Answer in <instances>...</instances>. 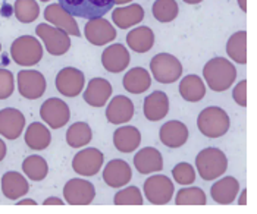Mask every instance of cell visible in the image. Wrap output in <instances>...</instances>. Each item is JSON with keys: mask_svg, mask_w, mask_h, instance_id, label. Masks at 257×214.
<instances>
[{"mask_svg": "<svg viewBox=\"0 0 257 214\" xmlns=\"http://www.w3.org/2000/svg\"><path fill=\"white\" fill-rule=\"evenodd\" d=\"M206 202H207V196L204 191L197 186L182 188L175 196V204L178 205H204Z\"/></svg>", "mask_w": 257, "mask_h": 214, "instance_id": "37", "label": "cell"}, {"mask_svg": "<svg viewBox=\"0 0 257 214\" xmlns=\"http://www.w3.org/2000/svg\"><path fill=\"white\" fill-rule=\"evenodd\" d=\"M37 202L33 198H21L20 201L17 202V205H36Z\"/></svg>", "mask_w": 257, "mask_h": 214, "instance_id": "44", "label": "cell"}, {"mask_svg": "<svg viewBox=\"0 0 257 214\" xmlns=\"http://www.w3.org/2000/svg\"><path fill=\"white\" fill-rule=\"evenodd\" d=\"M0 188H2V194L12 201L21 199L30 191V185H28V180L25 179V176L21 175L20 172H15V170L6 172L2 176Z\"/></svg>", "mask_w": 257, "mask_h": 214, "instance_id": "24", "label": "cell"}, {"mask_svg": "<svg viewBox=\"0 0 257 214\" xmlns=\"http://www.w3.org/2000/svg\"><path fill=\"white\" fill-rule=\"evenodd\" d=\"M22 172L28 179L34 182H40L49 175V164L44 157L37 156V154L28 156L22 161Z\"/></svg>", "mask_w": 257, "mask_h": 214, "instance_id": "34", "label": "cell"}, {"mask_svg": "<svg viewBox=\"0 0 257 214\" xmlns=\"http://www.w3.org/2000/svg\"><path fill=\"white\" fill-rule=\"evenodd\" d=\"M144 9L140 5H130L118 8L112 14V20L120 30H126L130 27H134L144 20Z\"/></svg>", "mask_w": 257, "mask_h": 214, "instance_id": "31", "label": "cell"}, {"mask_svg": "<svg viewBox=\"0 0 257 214\" xmlns=\"http://www.w3.org/2000/svg\"><path fill=\"white\" fill-rule=\"evenodd\" d=\"M113 144H115V148L120 153H125V154L133 153L141 144V132L136 126H131V125L120 126L113 132Z\"/></svg>", "mask_w": 257, "mask_h": 214, "instance_id": "26", "label": "cell"}, {"mask_svg": "<svg viewBox=\"0 0 257 214\" xmlns=\"http://www.w3.org/2000/svg\"><path fill=\"white\" fill-rule=\"evenodd\" d=\"M40 117L47 125V128L59 129L65 126L71 119V110L69 106L60 100V98L52 97L46 100L40 107Z\"/></svg>", "mask_w": 257, "mask_h": 214, "instance_id": "10", "label": "cell"}, {"mask_svg": "<svg viewBox=\"0 0 257 214\" xmlns=\"http://www.w3.org/2000/svg\"><path fill=\"white\" fill-rule=\"evenodd\" d=\"M130 2H133V0H115L113 3L115 5H125V3H130Z\"/></svg>", "mask_w": 257, "mask_h": 214, "instance_id": "48", "label": "cell"}, {"mask_svg": "<svg viewBox=\"0 0 257 214\" xmlns=\"http://www.w3.org/2000/svg\"><path fill=\"white\" fill-rule=\"evenodd\" d=\"M84 33H85V39L88 40V43H91L94 46H104L116 39V30L104 18L88 21L84 28Z\"/></svg>", "mask_w": 257, "mask_h": 214, "instance_id": "18", "label": "cell"}, {"mask_svg": "<svg viewBox=\"0 0 257 214\" xmlns=\"http://www.w3.org/2000/svg\"><path fill=\"white\" fill-rule=\"evenodd\" d=\"M104 156L103 153L94 148V147H87L79 150L78 153L72 158V169L77 175L91 177L96 176L103 167Z\"/></svg>", "mask_w": 257, "mask_h": 214, "instance_id": "11", "label": "cell"}, {"mask_svg": "<svg viewBox=\"0 0 257 214\" xmlns=\"http://www.w3.org/2000/svg\"><path fill=\"white\" fill-rule=\"evenodd\" d=\"M14 14L22 24H31L39 18V3L36 0H17L14 5Z\"/></svg>", "mask_w": 257, "mask_h": 214, "instance_id": "35", "label": "cell"}, {"mask_svg": "<svg viewBox=\"0 0 257 214\" xmlns=\"http://www.w3.org/2000/svg\"><path fill=\"white\" fill-rule=\"evenodd\" d=\"M36 34L43 40L47 52L52 56H62L71 49L69 36L56 27H50L47 24H39L36 28Z\"/></svg>", "mask_w": 257, "mask_h": 214, "instance_id": "9", "label": "cell"}, {"mask_svg": "<svg viewBox=\"0 0 257 214\" xmlns=\"http://www.w3.org/2000/svg\"><path fill=\"white\" fill-rule=\"evenodd\" d=\"M190 131L185 123L179 120H169L160 126L159 138L160 142L168 148H181L188 141Z\"/></svg>", "mask_w": 257, "mask_h": 214, "instance_id": "16", "label": "cell"}, {"mask_svg": "<svg viewBox=\"0 0 257 214\" xmlns=\"http://www.w3.org/2000/svg\"><path fill=\"white\" fill-rule=\"evenodd\" d=\"M112 84L104 78H93L84 90V101L91 107H103L112 96Z\"/></svg>", "mask_w": 257, "mask_h": 214, "instance_id": "19", "label": "cell"}, {"mask_svg": "<svg viewBox=\"0 0 257 214\" xmlns=\"http://www.w3.org/2000/svg\"><path fill=\"white\" fill-rule=\"evenodd\" d=\"M25 116L24 113L14 109L6 107L0 110V135L6 139H18L25 129Z\"/></svg>", "mask_w": 257, "mask_h": 214, "instance_id": "15", "label": "cell"}, {"mask_svg": "<svg viewBox=\"0 0 257 214\" xmlns=\"http://www.w3.org/2000/svg\"><path fill=\"white\" fill-rule=\"evenodd\" d=\"M237 68L225 58L210 59L203 68V78L215 93H223L231 88L237 79Z\"/></svg>", "mask_w": 257, "mask_h": 214, "instance_id": "1", "label": "cell"}, {"mask_svg": "<svg viewBox=\"0 0 257 214\" xmlns=\"http://www.w3.org/2000/svg\"><path fill=\"white\" fill-rule=\"evenodd\" d=\"M150 71L160 84H174L182 75V65L174 55L159 53L150 62Z\"/></svg>", "mask_w": 257, "mask_h": 214, "instance_id": "6", "label": "cell"}, {"mask_svg": "<svg viewBox=\"0 0 257 214\" xmlns=\"http://www.w3.org/2000/svg\"><path fill=\"white\" fill-rule=\"evenodd\" d=\"M133 179V169L131 166L120 158L110 160L103 169V180L110 188H123Z\"/></svg>", "mask_w": 257, "mask_h": 214, "instance_id": "14", "label": "cell"}, {"mask_svg": "<svg viewBox=\"0 0 257 214\" xmlns=\"http://www.w3.org/2000/svg\"><path fill=\"white\" fill-rule=\"evenodd\" d=\"M18 91L27 100H37L43 97L46 91V78L44 75L34 69H24L18 72L17 77Z\"/></svg>", "mask_w": 257, "mask_h": 214, "instance_id": "13", "label": "cell"}, {"mask_svg": "<svg viewBox=\"0 0 257 214\" xmlns=\"http://www.w3.org/2000/svg\"><path fill=\"white\" fill-rule=\"evenodd\" d=\"M6 153H8V148H6V144H5V141L0 138V161L6 157Z\"/></svg>", "mask_w": 257, "mask_h": 214, "instance_id": "45", "label": "cell"}, {"mask_svg": "<svg viewBox=\"0 0 257 214\" xmlns=\"http://www.w3.org/2000/svg\"><path fill=\"white\" fill-rule=\"evenodd\" d=\"M144 196L150 204L155 205H165L171 202L175 186L174 182L166 175H153L146 179L143 185Z\"/></svg>", "mask_w": 257, "mask_h": 214, "instance_id": "7", "label": "cell"}, {"mask_svg": "<svg viewBox=\"0 0 257 214\" xmlns=\"http://www.w3.org/2000/svg\"><path fill=\"white\" fill-rule=\"evenodd\" d=\"M44 18L49 24H53L56 28L65 31L68 36H75V37L81 36L77 21L74 20V17H71L68 12H65L59 6V3L49 5L44 9Z\"/></svg>", "mask_w": 257, "mask_h": 214, "instance_id": "20", "label": "cell"}, {"mask_svg": "<svg viewBox=\"0 0 257 214\" xmlns=\"http://www.w3.org/2000/svg\"><path fill=\"white\" fill-rule=\"evenodd\" d=\"M15 91V78L14 74L8 69L0 68V100L9 98Z\"/></svg>", "mask_w": 257, "mask_h": 214, "instance_id": "40", "label": "cell"}, {"mask_svg": "<svg viewBox=\"0 0 257 214\" xmlns=\"http://www.w3.org/2000/svg\"><path fill=\"white\" fill-rule=\"evenodd\" d=\"M238 5H239L242 12H247V2L245 0H238Z\"/></svg>", "mask_w": 257, "mask_h": 214, "instance_id": "46", "label": "cell"}, {"mask_svg": "<svg viewBox=\"0 0 257 214\" xmlns=\"http://www.w3.org/2000/svg\"><path fill=\"white\" fill-rule=\"evenodd\" d=\"M143 112L147 120L159 122L169 113V97L163 91H155L144 98Z\"/></svg>", "mask_w": 257, "mask_h": 214, "instance_id": "25", "label": "cell"}, {"mask_svg": "<svg viewBox=\"0 0 257 214\" xmlns=\"http://www.w3.org/2000/svg\"><path fill=\"white\" fill-rule=\"evenodd\" d=\"M232 97H234V101L237 103L238 106H241V107L247 106V81L245 79L239 81L237 85L234 87Z\"/></svg>", "mask_w": 257, "mask_h": 214, "instance_id": "41", "label": "cell"}, {"mask_svg": "<svg viewBox=\"0 0 257 214\" xmlns=\"http://www.w3.org/2000/svg\"><path fill=\"white\" fill-rule=\"evenodd\" d=\"M172 177L179 185L188 186L196 180V170L190 163L181 161L178 164H175V167L172 169Z\"/></svg>", "mask_w": 257, "mask_h": 214, "instance_id": "39", "label": "cell"}, {"mask_svg": "<svg viewBox=\"0 0 257 214\" xmlns=\"http://www.w3.org/2000/svg\"><path fill=\"white\" fill-rule=\"evenodd\" d=\"M115 0H59V6L71 17H79L85 20H96L106 15Z\"/></svg>", "mask_w": 257, "mask_h": 214, "instance_id": "4", "label": "cell"}, {"mask_svg": "<svg viewBox=\"0 0 257 214\" xmlns=\"http://www.w3.org/2000/svg\"><path fill=\"white\" fill-rule=\"evenodd\" d=\"M126 43L136 53H147L155 46V33L149 27H137L128 33Z\"/></svg>", "mask_w": 257, "mask_h": 214, "instance_id": "29", "label": "cell"}, {"mask_svg": "<svg viewBox=\"0 0 257 214\" xmlns=\"http://www.w3.org/2000/svg\"><path fill=\"white\" fill-rule=\"evenodd\" d=\"M123 88L131 94H143L152 85V77L144 68H131L122 79Z\"/></svg>", "mask_w": 257, "mask_h": 214, "instance_id": "28", "label": "cell"}, {"mask_svg": "<svg viewBox=\"0 0 257 214\" xmlns=\"http://www.w3.org/2000/svg\"><path fill=\"white\" fill-rule=\"evenodd\" d=\"M238 204L239 205H245L247 204V189H241L238 194Z\"/></svg>", "mask_w": 257, "mask_h": 214, "instance_id": "43", "label": "cell"}, {"mask_svg": "<svg viewBox=\"0 0 257 214\" xmlns=\"http://www.w3.org/2000/svg\"><path fill=\"white\" fill-rule=\"evenodd\" d=\"M63 198H65V204L69 205H88L96 198V188L87 179L74 177L65 183Z\"/></svg>", "mask_w": 257, "mask_h": 214, "instance_id": "8", "label": "cell"}, {"mask_svg": "<svg viewBox=\"0 0 257 214\" xmlns=\"http://www.w3.org/2000/svg\"><path fill=\"white\" fill-rule=\"evenodd\" d=\"M179 94L185 101L197 103L206 96V84L198 75H187L179 82Z\"/></svg>", "mask_w": 257, "mask_h": 214, "instance_id": "30", "label": "cell"}, {"mask_svg": "<svg viewBox=\"0 0 257 214\" xmlns=\"http://www.w3.org/2000/svg\"><path fill=\"white\" fill-rule=\"evenodd\" d=\"M196 167L203 180H215L225 175L228 169V157L216 147H207L196 157Z\"/></svg>", "mask_w": 257, "mask_h": 214, "instance_id": "2", "label": "cell"}, {"mask_svg": "<svg viewBox=\"0 0 257 214\" xmlns=\"http://www.w3.org/2000/svg\"><path fill=\"white\" fill-rule=\"evenodd\" d=\"M43 204L44 205H63L65 201L62 198H59V196H49V198H46L43 201Z\"/></svg>", "mask_w": 257, "mask_h": 214, "instance_id": "42", "label": "cell"}, {"mask_svg": "<svg viewBox=\"0 0 257 214\" xmlns=\"http://www.w3.org/2000/svg\"><path fill=\"white\" fill-rule=\"evenodd\" d=\"M0 52H2V43H0Z\"/></svg>", "mask_w": 257, "mask_h": 214, "instance_id": "49", "label": "cell"}, {"mask_svg": "<svg viewBox=\"0 0 257 214\" xmlns=\"http://www.w3.org/2000/svg\"><path fill=\"white\" fill-rule=\"evenodd\" d=\"M11 58L21 66H34L43 58V46L33 36H21L11 46Z\"/></svg>", "mask_w": 257, "mask_h": 214, "instance_id": "5", "label": "cell"}, {"mask_svg": "<svg viewBox=\"0 0 257 214\" xmlns=\"http://www.w3.org/2000/svg\"><path fill=\"white\" fill-rule=\"evenodd\" d=\"M113 204H116V205H143L144 204L143 192L137 186H126L115 194Z\"/></svg>", "mask_w": 257, "mask_h": 214, "instance_id": "38", "label": "cell"}, {"mask_svg": "<svg viewBox=\"0 0 257 214\" xmlns=\"http://www.w3.org/2000/svg\"><path fill=\"white\" fill-rule=\"evenodd\" d=\"M231 126L228 113L218 106H209L200 112L197 117L198 131L207 138H220Z\"/></svg>", "mask_w": 257, "mask_h": 214, "instance_id": "3", "label": "cell"}, {"mask_svg": "<svg viewBox=\"0 0 257 214\" xmlns=\"http://www.w3.org/2000/svg\"><path fill=\"white\" fill-rule=\"evenodd\" d=\"M239 182L234 176H225L218 179L212 188H210V195L212 199L218 204L222 205H228L232 204L237 199L238 194H239Z\"/></svg>", "mask_w": 257, "mask_h": 214, "instance_id": "22", "label": "cell"}, {"mask_svg": "<svg viewBox=\"0 0 257 214\" xmlns=\"http://www.w3.org/2000/svg\"><path fill=\"white\" fill-rule=\"evenodd\" d=\"M134 103L130 97L125 96H116L110 100L106 109V119L112 125H123L130 122L134 116Z\"/></svg>", "mask_w": 257, "mask_h": 214, "instance_id": "23", "label": "cell"}, {"mask_svg": "<svg viewBox=\"0 0 257 214\" xmlns=\"http://www.w3.org/2000/svg\"><path fill=\"white\" fill-rule=\"evenodd\" d=\"M152 12L159 22H172L179 14L178 3L175 0H156Z\"/></svg>", "mask_w": 257, "mask_h": 214, "instance_id": "36", "label": "cell"}, {"mask_svg": "<svg viewBox=\"0 0 257 214\" xmlns=\"http://www.w3.org/2000/svg\"><path fill=\"white\" fill-rule=\"evenodd\" d=\"M93 139V131L87 122H75L66 131V142L72 148H84Z\"/></svg>", "mask_w": 257, "mask_h": 214, "instance_id": "32", "label": "cell"}, {"mask_svg": "<svg viewBox=\"0 0 257 214\" xmlns=\"http://www.w3.org/2000/svg\"><path fill=\"white\" fill-rule=\"evenodd\" d=\"M41 2H49V0H41Z\"/></svg>", "mask_w": 257, "mask_h": 214, "instance_id": "50", "label": "cell"}, {"mask_svg": "<svg viewBox=\"0 0 257 214\" xmlns=\"http://www.w3.org/2000/svg\"><path fill=\"white\" fill-rule=\"evenodd\" d=\"M55 84H56V90L63 97L74 98L82 93L85 85V77L77 68L66 66L58 72Z\"/></svg>", "mask_w": 257, "mask_h": 214, "instance_id": "12", "label": "cell"}, {"mask_svg": "<svg viewBox=\"0 0 257 214\" xmlns=\"http://www.w3.org/2000/svg\"><path fill=\"white\" fill-rule=\"evenodd\" d=\"M131 62V55L122 44H112L101 53V65L110 74L123 72Z\"/></svg>", "mask_w": 257, "mask_h": 214, "instance_id": "17", "label": "cell"}, {"mask_svg": "<svg viewBox=\"0 0 257 214\" xmlns=\"http://www.w3.org/2000/svg\"><path fill=\"white\" fill-rule=\"evenodd\" d=\"M228 56L239 65L247 63V33L237 31L234 33L226 43Z\"/></svg>", "mask_w": 257, "mask_h": 214, "instance_id": "33", "label": "cell"}, {"mask_svg": "<svg viewBox=\"0 0 257 214\" xmlns=\"http://www.w3.org/2000/svg\"><path fill=\"white\" fill-rule=\"evenodd\" d=\"M25 144L36 151L46 150L52 142V134L49 128L41 122H33L25 129Z\"/></svg>", "mask_w": 257, "mask_h": 214, "instance_id": "27", "label": "cell"}, {"mask_svg": "<svg viewBox=\"0 0 257 214\" xmlns=\"http://www.w3.org/2000/svg\"><path fill=\"white\" fill-rule=\"evenodd\" d=\"M134 167L141 175H152L163 169L162 153L155 147H143L134 156Z\"/></svg>", "mask_w": 257, "mask_h": 214, "instance_id": "21", "label": "cell"}, {"mask_svg": "<svg viewBox=\"0 0 257 214\" xmlns=\"http://www.w3.org/2000/svg\"><path fill=\"white\" fill-rule=\"evenodd\" d=\"M182 2H185L188 5H197V3H201L203 0H182Z\"/></svg>", "mask_w": 257, "mask_h": 214, "instance_id": "47", "label": "cell"}]
</instances>
